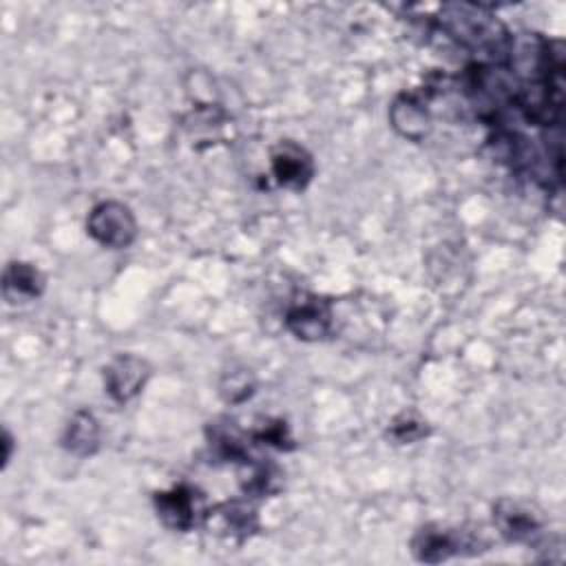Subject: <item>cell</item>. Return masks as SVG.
Listing matches in <instances>:
<instances>
[{
    "mask_svg": "<svg viewBox=\"0 0 566 566\" xmlns=\"http://www.w3.org/2000/svg\"><path fill=\"white\" fill-rule=\"evenodd\" d=\"M88 237L111 250L128 248L137 237V219L133 210L115 199L99 201L86 217Z\"/></svg>",
    "mask_w": 566,
    "mask_h": 566,
    "instance_id": "cell-4",
    "label": "cell"
},
{
    "mask_svg": "<svg viewBox=\"0 0 566 566\" xmlns=\"http://www.w3.org/2000/svg\"><path fill=\"white\" fill-rule=\"evenodd\" d=\"M234 467H237V480L243 495L270 497L283 489V471L274 462L248 455Z\"/></svg>",
    "mask_w": 566,
    "mask_h": 566,
    "instance_id": "cell-12",
    "label": "cell"
},
{
    "mask_svg": "<svg viewBox=\"0 0 566 566\" xmlns=\"http://www.w3.org/2000/svg\"><path fill=\"white\" fill-rule=\"evenodd\" d=\"M13 444H15V440H13L11 431L4 427L2 429V449H4V453H2V469H7L11 458H13Z\"/></svg>",
    "mask_w": 566,
    "mask_h": 566,
    "instance_id": "cell-18",
    "label": "cell"
},
{
    "mask_svg": "<svg viewBox=\"0 0 566 566\" xmlns=\"http://www.w3.org/2000/svg\"><path fill=\"white\" fill-rule=\"evenodd\" d=\"M153 506L159 522L175 533H188L201 526L208 513L206 495L197 486L186 482L157 491L153 495Z\"/></svg>",
    "mask_w": 566,
    "mask_h": 566,
    "instance_id": "cell-3",
    "label": "cell"
},
{
    "mask_svg": "<svg viewBox=\"0 0 566 566\" xmlns=\"http://www.w3.org/2000/svg\"><path fill=\"white\" fill-rule=\"evenodd\" d=\"M46 290V276L29 261H9L2 274V296L7 303L38 301Z\"/></svg>",
    "mask_w": 566,
    "mask_h": 566,
    "instance_id": "cell-11",
    "label": "cell"
},
{
    "mask_svg": "<svg viewBox=\"0 0 566 566\" xmlns=\"http://www.w3.org/2000/svg\"><path fill=\"white\" fill-rule=\"evenodd\" d=\"M206 438L212 455L221 462L237 464L250 455L248 433H243L230 418H219L210 422L206 429Z\"/></svg>",
    "mask_w": 566,
    "mask_h": 566,
    "instance_id": "cell-14",
    "label": "cell"
},
{
    "mask_svg": "<svg viewBox=\"0 0 566 566\" xmlns=\"http://www.w3.org/2000/svg\"><path fill=\"white\" fill-rule=\"evenodd\" d=\"M102 442V427L99 420L95 418L93 411L88 409H77L71 420L64 427L62 433V447L77 455V458H88L95 455Z\"/></svg>",
    "mask_w": 566,
    "mask_h": 566,
    "instance_id": "cell-13",
    "label": "cell"
},
{
    "mask_svg": "<svg viewBox=\"0 0 566 566\" xmlns=\"http://www.w3.org/2000/svg\"><path fill=\"white\" fill-rule=\"evenodd\" d=\"M256 389V378L248 367H234L226 371L219 380V394L228 405H241L252 398Z\"/></svg>",
    "mask_w": 566,
    "mask_h": 566,
    "instance_id": "cell-16",
    "label": "cell"
},
{
    "mask_svg": "<svg viewBox=\"0 0 566 566\" xmlns=\"http://www.w3.org/2000/svg\"><path fill=\"white\" fill-rule=\"evenodd\" d=\"M429 422L418 416L416 411H402L398 413L389 427H387V438L394 444H416L429 436Z\"/></svg>",
    "mask_w": 566,
    "mask_h": 566,
    "instance_id": "cell-15",
    "label": "cell"
},
{
    "mask_svg": "<svg viewBox=\"0 0 566 566\" xmlns=\"http://www.w3.org/2000/svg\"><path fill=\"white\" fill-rule=\"evenodd\" d=\"M436 27L462 49L475 53L478 62L504 64L513 33L484 4L444 2L436 15Z\"/></svg>",
    "mask_w": 566,
    "mask_h": 566,
    "instance_id": "cell-1",
    "label": "cell"
},
{
    "mask_svg": "<svg viewBox=\"0 0 566 566\" xmlns=\"http://www.w3.org/2000/svg\"><path fill=\"white\" fill-rule=\"evenodd\" d=\"M484 546L486 542L475 531L444 524H424L411 537V553L424 564H440L458 555H475L484 551Z\"/></svg>",
    "mask_w": 566,
    "mask_h": 566,
    "instance_id": "cell-2",
    "label": "cell"
},
{
    "mask_svg": "<svg viewBox=\"0 0 566 566\" xmlns=\"http://www.w3.org/2000/svg\"><path fill=\"white\" fill-rule=\"evenodd\" d=\"M201 526L219 539L243 544L259 531V513L248 500H228L212 509L208 506Z\"/></svg>",
    "mask_w": 566,
    "mask_h": 566,
    "instance_id": "cell-6",
    "label": "cell"
},
{
    "mask_svg": "<svg viewBox=\"0 0 566 566\" xmlns=\"http://www.w3.org/2000/svg\"><path fill=\"white\" fill-rule=\"evenodd\" d=\"M493 524L511 544H537L544 537L539 513L513 497H502L493 504Z\"/></svg>",
    "mask_w": 566,
    "mask_h": 566,
    "instance_id": "cell-9",
    "label": "cell"
},
{
    "mask_svg": "<svg viewBox=\"0 0 566 566\" xmlns=\"http://www.w3.org/2000/svg\"><path fill=\"white\" fill-rule=\"evenodd\" d=\"M429 104L431 102L422 91H405L396 95L389 106L391 128L409 142H424L433 128Z\"/></svg>",
    "mask_w": 566,
    "mask_h": 566,
    "instance_id": "cell-10",
    "label": "cell"
},
{
    "mask_svg": "<svg viewBox=\"0 0 566 566\" xmlns=\"http://www.w3.org/2000/svg\"><path fill=\"white\" fill-rule=\"evenodd\" d=\"M270 172L276 186L301 192L314 179L316 166L312 153L305 146L292 139H281L270 150Z\"/></svg>",
    "mask_w": 566,
    "mask_h": 566,
    "instance_id": "cell-7",
    "label": "cell"
},
{
    "mask_svg": "<svg viewBox=\"0 0 566 566\" xmlns=\"http://www.w3.org/2000/svg\"><path fill=\"white\" fill-rule=\"evenodd\" d=\"M334 323L332 301L314 292H296L285 310L287 332L305 343H316L329 336Z\"/></svg>",
    "mask_w": 566,
    "mask_h": 566,
    "instance_id": "cell-5",
    "label": "cell"
},
{
    "mask_svg": "<svg viewBox=\"0 0 566 566\" xmlns=\"http://www.w3.org/2000/svg\"><path fill=\"white\" fill-rule=\"evenodd\" d=\"M150 371L153 369L146 358L135 354H117L106 363L102 371L104 391L117 405H126L142 394L150 378Z\"/></svg>",
    "mask_w": 566,
    "mask_h": 566,
    "instance_id": "cell-8",
    "label": "cell"
},
{
    "mask_svg": "<svg viewBox=\"0 0 566 566\" xmlns=\"http://www.w3.org/2000/svg\"><path fill=\"white\" fill-rule=\"evenodd\" d=\"M252 442L265 444L279 451H292L294 449V438L290 431V424L283 418H265L261 420L252 431H250Z\"/></svg>",
    "mask_w": 566,
    "mask_h": 566,
    "instance_id": "cell-17",
    "label": "cell"
}]
</instances>
